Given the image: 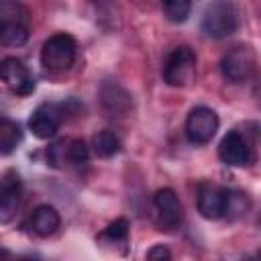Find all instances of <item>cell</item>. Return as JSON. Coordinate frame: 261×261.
Masks as SVG:
<instances>
[{
    "label": "cell",
    "mask_w": 261,
    "mask_h": 261,
    "mask_svg": "<svg viewBox=\"0 0 261 261\" xmlns=\"http://www.w3.org/2000/svg\"><path fill=\"white\" fill-rule=\"evenodd\" d=\"M31 12L24 4L14 0L0 2V43L6 47H20L29 41Z\"/></svg>",
    "instance_id": "6da1fadb"
},
{
    "label": "cell",
    "mask_w": 261,
    "mask_h": 261,
    "mask_svg": "<svg viewBox=\"0 0 261 261\" xmlns=\"http://www.w3.org/2000/svg\"><path fill=\"white\" fill-rule=\"evenodd\" d=\"M239 27V12L232 2H212L202 14V33L208 39L230 37Z\"/></svg>",
    "instance_id": "7a4b0ae2"
},
{
    "label": "cell",
    "mask_w": 261,
    "mask_h": 261,
    "mask_svg": "<svg viewBox=\"0 0 261 261\" xmlns=\"http://www.w3.org/2000/svg\"><path fill=\"white\" fill-rule=\"evenodd\" d=\"M77 55V43L67 33L51 35L41 47V63L51 71H65L73 65Z\"/></svg>",
    "instance_id": "3957f363"
},
{
    "label": "cell",
    "mask_w": 261,
    "mask_h": 261,
    "mask_svg": "<svg viewBox=\"0 0 261 261\" xmlns=\"http://www.w3.org/2000/svg\"><path fill=\"white\" fill-rule=\"evenodd\" d=\"M196 69H198V57L192 51V47L188 45H179L175 47L163 65V80L173 86V88H181L194 82L196 77Z\"/></svg>",
    "instance_id": "277c9868"
},
{
    "label": "cell",
    "mask_w": 261,
    "mask_h": 261,
    "mask_svg": "<svg viewBox=\"0 0 261 261\" xmlns=\"http://www.w3.org/2000/svg\"><path fill=\"white\" fill-rule=\"evenodd\" d=\"M255 65H257V57L255 51L251 47H234L230 49L222 61H220V71L224 75V80H228L230 84H245L253 77L255 73Z\"/></svg>",
    "instance_id": "5b68a950"
},
{
    "label": "cell",
    "mask_w": 261,
    "mask_h": 261,
    "mask_svg": "<svg viewBox=\"0 0 261 261\" xmlns=\"http://www.w3.org/2000/svg\"><path fill=\"white\" fill-rule=\"evenodd\" d=\"M218 130V114L208 106H196L186 118V137L194 145H206Z\"/></svg>",
    "instance_id": "8992f818"
},
{
    "label": "cell",
    "mask_w": 261,
    "mask_h": 261,
    "mask_svg": "<svg viewBox=\"0 0 261 261\" xmlns=\"http://www.w3.org/2000/svg\"><path fill=\"white\" fill-rule=\"evenodd\" d=\"M0 82H4V86L16 96H29L35 90V77L16 57H4L0 61Z\"/></svg>",
    "instance_id": "52a82bcc"
},
{
    "label": "cell",
    "mask_w": 261,
    "mask_h": 261,
    "mask_svg": "<svg viewBox=\"0 0 261 261\" xmlns=\"http://www.w3.org/2000/svg\"><path fill=\"white\" fill-rule=\"evenodd\" d=\"M63 106L55 102H43L35 108L29 118V128L37 139H51L63 120Z\"/></svg>",
    "instance_id": "ba28073f"
},
{
    "label": "cell",
    "mask_w": 261,
    "mask_h": 261,
    "mask_svg": "<svg viewBox=\"0 0 261 261\" xmlns=\"http://www.w3.org/2000/svg\"><path fill=\"white\" fill-rule=\"evenodd\" d=\"M218 155L226 165L232 167H247L253 163V149L239 130H228L222 137L218 145Z\"/></svg>",
    "instance_id": "9c48e42d"
},
{
    "label": "cell",
    "mask_w": 261,
    "mask_h": 261,
    "mask_svg": "<svg viewBox=\"0 0 261 261\" xmlns=\"http://www.w3.org/2000/svg\"><path fill=\"white\" fill-rule=\"evenodd\" d=\"M153 206L157 210L159 224L165 230H173V228H177L181 224V220H184V206H181L177 194L171 188L157 190L155 198H153Z\"/></svg>",
    "instance_id": "30bf717a"
},
{
    "label": "cell",
    "mask_w": 261,
    "mask_h": 261,
    "mask_svg": "<svg viewBox=\"0 0 261 261\" xmlns=\"http://www.w3.org/2000/svg\"><path fill=\"white\" fill-rule=\"evenodd\" d=\"M20 194H22V184L16 171L8 169L0 177V224H8L20 206Z\"/></svg>",
    "instance_id": "8fae6325"
},
{
    "label": "cell",
    "mask_w": 261,
    "mask_h": 261,
    "mask_svg": "<svg viewBox=\"0 0 261 261\" xmlns=\"http://www.w3.org/2000/svg\"><path fill=\"white\" fill-rule=\"evenodd\" d=\"M224 192L214 184H200L198 188V212L208 220L222 218Z\"/></svg>",
    "instance_id": "7c38bea8"
},
{
    "label": "cell",
    "mask_w": 261,
    "mask_h": 261,
    "mask_svg": "<svg viewBox=\"0 0 261 261\" xmlns=\"http://www.w3.org/2000/svg\"><path fill=\"white\" fill-rule=\"evenodd\" d=\"M59 224H61L59 212H57L53 206H49V204L37 206V208L31 212L29 220H27V228H29L33 234L43 237V239H45V237H51V234L59 228Z\"/></svg>",
    "instance_id": "4fadbf2b"
},
{
    "label": "cell",
    "mask_w": 261,
    "mask_h": 261,
    "mask_svg": "<svg viewBox=\"0 0 261 261\" xmlns=\"http://www.w3.org/2000/svg\"><path fill=\"white\" fill-rule=\"evenodd\" d=\"M100 100L104 104L106 110L110 112H128L133 106V98L130 94L118 84V82H104L100 88Z\"/></svg>",
    "instance_id": "5bb4252c"
},
{
    "label": "cell",
    "mask_w": 261,
    "mask_h": 261,
    "mask_svg": "<svg viewBox=\"0 0 261 261\" xmlns=\"http://www.w3.org/2000/svg\"><path fill=\"white\" fill-rule=\"evenodd\" d=\"M224 192V208H222V216H226L228 220H239L243 218L249 208H251V200L245 192L241 190H226L222 188Z\"/></svg>",
    "instance_id": "9a60e30c"
},
{
    "label": "cell",
    "mask_w": 261,
    "mask_h": 261,
    "mask_svg": "<svg viewBox=\"0 0 261 261\" xmlns=\"http://www.w3.org/2000/svg\"><path fill=\"white\" fill-rule=\"evenodd\" d=\"M22 139L20 126L10 118H0V155H10Z\"/></svg>",
    "instance_id": "2e32d148"
},
{
    "label": "cell",
    "mask_w": 261,
    "mask_h": 261,
    "mask_svg": "<svg viewBox=\"0 0 261 261\" xmlns=\"http://www.w3.org/2000/svg\"><path fill=\"white\" fill-rule=\"evenodd\" d=\"M92 147H94V153L98 157H112V155H116L120 151V139L112 130L104 128V130H98L94 135Z\"/></svg>",
    "instance_id": "e0dca14e"
},
{
    "label": "cell",
    "mask_w": 261,
    "mask_h": 261,
    "mask_svg": "<svg viewBox=\"0 0 261 261\" xmlns=\"http://www.w3.org/2000/svg\"><path fill=\"white\" fill-rule=\"evenodd\" d=\"M163 14L167 16V20L171 22H184L188 20L190 12H192V4L188 0H169V2H163Z\"/></svg>",
    "instance_id": "ac0fdd59"
},
{
    "label": "cell",
    "mask_w": 261,
    "mask_h": 261,
    "mask_svg": "<svg viewBox=\"0 0 261 261\" xmlns=\"http://www.w3.org/2000/svg\"><path fill=\"white\" fill-rule=\"evenodd\" d=\"M90 159V147L82 139L67 141V165H82Z\"/></svg>",
    "instance_id": "d6986e66"
},
{
    "label": "cell",
    "mask_w": 261,
    "mask_h": 261,
    "mask_svg": "<svg viewBox=\"0 0 261 261\" xmlns=\"http://www.w3.org/2000/svg\"><path fill=\"white\" fill-rule=\"evenodd\" d=\"M102 239H108V241L114 243V245H116V243L124 245L126 239H128V222H126L124 218H118V220L110 222V224L104 228Z\"/></svg>",
    "instance_id": "ffe728a7"
},
{
    "label": "cell",
    "mask_w": 261,
    "mask_h": 261,
    "mask_svg": "<svg viewBox=\"0 0 261 261\" xmlns=\"http://www.w3.org/2000/svg\"><path fill=\"white\" fill-rule=\"evenodd\" d=\"M47 161H49L53 167H65V165H67V141H65V139L53 143V145L47 149Z\"/></svg>",
    "instance_id": "44dd1931"
},
{
    "label": "cell",
    "mask_w": 261,
    "mask_h": 261,
    "mask_svg": "<svg viewBox=\"0 0 261 261\" xmlns=\"http://www.w3.org/2000/svg\"><path fill=\"white\" fill-rule=\"evenodd\" d=\"M147 261H171V251L165 245H153L147 251Z\"/></svg>",
    "instance_id": "7402d4cb"
},
{
    "label": "cell",
    "mask_w": 261,
    "mask_h": 261,
    "mask_svg": "<svg viewBox=\"0 0 261 261\" xmlns=\"http://www.w3.org/2000/svg\"><path fill=\"white\" fill-rule=\"evenodd\" d=\"M18 261H35V259H29V257H22V259H18Z\"/></svg>",
    "instance_id": "603a6c76"
}]
</instances>
